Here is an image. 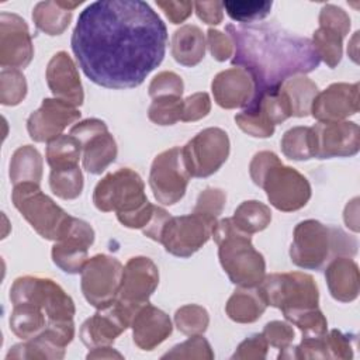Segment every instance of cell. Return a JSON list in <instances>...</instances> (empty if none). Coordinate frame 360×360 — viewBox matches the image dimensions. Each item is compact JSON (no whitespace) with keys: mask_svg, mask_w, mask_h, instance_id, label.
Returning <instances> with one entry per match:
<instances>
[{"mask_svg":"<svg viewBox=\"0 0 360 360\" xmlns=\"http://www.w3.org/2000/svg\"><path fill=\"white\" fill-rule=\"evenodd\" d=\"M70 45L93 83L134 89L162 63L167 30L146 1L100 0L79 14Z\"/></svg>","mask_w":360,"mask_h":360,"instance_id":"obj_1","label":"cell"},{"mask_svg":"<svg viewBox=\"0 0 360 360\" xmlns=\"http://www.w3.org/2000/svg\"><path fill=\"white\" fill-rule=\"evenodd\" d=\"M225 30L235 48L232 65L249 73L255 93L277 90L290 77L309 73L321 63L311 39L274 22L228 24Z\"/></svg>","mask_w":360,"mask_h":360,"instance_id":"obj_2","label":"cell"},{"mask_svg":"<svg viewBox=\"0 0 360 360\" xmlns=\"http://www.w3.org/2000/svg\"><path fill=\"white\" fill-rule=\"evenodd\" d=\"M93 202L98 211H114L117 219L131 229H143L155 210L145 194L142 177L129 167L107 173L94 187Z\"/></svg>","mask_w":360,"mask_h":360,"instance_id":"obj_3","label":"cell"},{"mask_svg":"<svg viewBox=\"0 0 360 360\" xmlns=\"http://www.w3.org/2000/svg\"><path fill=\"white\" fill-rule=\"evenodd\" d=\"M250 179L266 191L270 204L283 212L298 211L311 198V184L294 167L281 163L270 150L257 152L249 165Z\"/></svg>","mask_w":360,"mask_h":360,"instance_id":"obj_4","label":"cell"},{"mask_svg":"<svg viewBox=\"0 0 360 360\" xmlns=\"http://www.w3.org/2000/svg\"><path fill=\"white\" fill-rule=\"evenodd\" d=\"M356 253V238L338 226L325 225L316 219H305L294 228L290 257L301 269L321 270L335 257H353Z\"/></svg>","mask_w":360,"mask_h":360,"instance_id":"obj_5","label":"cell"},{"mask_svg":"<svg viewBox=\"0 0 360 360\" xmlns=\"http://www.w3.org/2000/svg\"><path fill=\"white\" fill-rule=\"evenodd\" d=\"M212 238L218 245L219 263L238 287L255 288L266 276L263 255L252 245V235L240 231L231 218L218 221Z\"/></svg>","mask_w":360,"mask_h":360,"instance_id":"obj_6","label":"cell"},{"mask_svg":"<svg viewBox=\"0 0 360 360\" xmlns=\"http://www.w3.org/2000/svg\"><path fill=\"white\" fill-rule=\"evenodd\" d=\"M11 201L32 229L48 240L56 242L62 239L75 218L48 197L37 183L27 181L15 184L11 193Z\"/></svg>","mask_w":360,"mask_h":360,"instance_id":"obj_7","label":"cell"},{"mask_svg":"<svg viewBox=\"0 0 360 360\" xmlns=\"http://www.w3.org/2000/svg\"><path fill=\"white\" fill-rule=\"evenodd\" d=\"M266 305L288 315L302 309L318 308L319 290L311 274L301 271L271 273L256 287Z\"/></svg>","mask_w":360,"mask_h":360,"instance_id":"obj_8","label":"cell"},{"mask_svg":"<svg viewBox=\"0 0 360 360\" xmlns=\"http://www.w3.org/2000/svg\"><path fill=\"white\" fill-rule=\"evenodd\" d=\"M10 300L11 304L28 301L41 307L48 316V323L73 321L76 312L70 295L48 277L22 276L15 278L10 288Z\"/></svg>","mask_w":360,"mask_h":360,"instance_id":"obj_9","label":"cell"},{"mask_svg":"<svg viewBox=\"0 0 360 360\" xmlns=\"http://www.w3.org/2000/svg\"><path fill=\"white\" fill-rule=\"evenodd\" d=\"M217 224V218L194 211L187 215L170 217L159 243L165 246L167 253L187 259L210 240Z\"/></svg>","mask_w":360,"mask_h":360,"instance_id":"obj_10","label":"cell"},{"mask_svg":"<svg viewBox=\"0 0 360 360\" xmlns=\"http://www.w3.org/2000/svg\"><path fill=\"white\" fill-rule=\"evenodd\" d=\"M231 150L228 134L217 127L200 131L183 148V160L190 177H208L226 162Z\"/></svg>","mask_w":360,"mask_h":360,"instance_id":"obj_11","label":"cell"},{"mask_svg":"<svg viewBox=\"0 0 360 360\" xmlns=\"http://www.w3.org/2000/svg\"><path fill=\"white\" fill-rule=\"evenodd\" d=\"M124 266L117 257L96 255L83 266L80 288L86 301L100 309L112 304L120 291Z\"/></svg>","mask_w":360,"mask_h":360,"instance_id":"obj_12","label":"cell"},{"mask_svg":"<svg viewBox=\"0 0 360 360\" xmlns=\"http://www.w3.org/2000/svg\"><path fill=\"white\" fill-rule=\"evenodd\" d=\"M190 174L186 169L181 148L173 146L159 153L150 166L149 186L158 202L173 205L187 190Z\"/></svg>","mask_w":360,"mask_h":360,"instance_id":"obj_13","label":"cell"},{"mask_svg":"<svg viewBox=\"0 0 360 360\" xmlns=\"http://www.w3.org/2000/svg\"><path fill=\"white\" fill-rule=\"evenodd\" d=\"M82 145L83 167L90 174H101L117 158L118 148L107 124L98 118H87L70 128Z\"/></svg>","mask_w":360,"mask_h":360,"instance_id":"obj_14","label":"cell"},{"mask_svg":"<svg viewBox=\"0 0 360 360\" xmlns=\"http://www.w3.org/2000/svg\"><path fill=\"white\" fill-rule=\"evenodd\" d=\"M136 309L115 300L108 307L97 309L80 326V340L89 347L107 346L131 326V319Z\"/></svg>","mask_w":360,"mask_h":360,"instance_id":"obj_15","label":"cell"},{"mask_svg":"<svg viewBox=\"0 0 360 360\" xmlns=\"http://www.w3.org/2000/svg\"><path fill=\"white\" fill-rule=\"evenodd\" d=\"M34 56V45L27 22L14 13L0 14V66L24 69Z\"/></svg>","mask_w":360,"mask_h":360,"instance_id":"obj_16","label":"cell"},{"mask_svg":"<svg viewBox=\"0 0 360 360\" xmlns=\"http://www.w3.org/2000/svg\"><path fill=\"white\" fill-rule=\"evenodd\" d=\"M158 266L145 256L131 257L124 266L117 300L134 309H138L141 305L149 302V298L158 288Z\"/></svg>","mask_w":360,"mask_h":360,"instance_id":"obj_17","label":"cell"},{"mask_svg":"<svg viewBox=\"0 0 360 360\" xmlns=\"http://www.w3.org/2000/svg\"><path fill=\"white\" fill-rule=\"evenodd\" d=\"M75 338V323L59 322L49 323L39 335L14 345L6 359H52L60 360L65 357V347Z\"/></svg>","mask_w":360,"mask_h":360,"instance_id":"obj_18","label":"cell"},{"mask_svg":"<svg viewBox=\"0 0 360 360\" xmlns=\"http://www.w3.org/2000/svg\"><path fill=\"white\" fill-rule=\"evenodd\" d=\"M77 107L59 98H44L38 110L27 120V131L34 142H51L63 129L80 118Z\"/></svg>","mask_w":360,"mask_h":360,"instance_id":"obj_19","label":"cell"},{"mask_svg":"<svg viewBox=\"0 0 360 360\" xmlns=\"http://www.w3.org/2000/svg\"><path fill=\"white\" fill-rule=\"evenodd\" d=\"M315 158H347L360 149V128L353 121L318 122L312 127Z\"/></svg>","mask_w":360,"mask_h":360,"instance_id":"obj_20","label":"cell"},{"mask_svg":"<svg viewBox=\"0 0 360 360\" xmlns=\"http://www.w3.org/2000/svg\"><path fill=\"white\" fill-rule=\"evenodd\" d=\"M94 242V231L89 222L73 218L68 233L55 242L51 255L53 263L68 274H77L89 260V248Z\"/></svg>","mask_w":360,"mask_h":360,"instance_id":"obj_21","label":"cell"},{"mask_svg":"<svg viewBox=\"0 0 360 360\" xmlns=\"http://www.w3.org/2000/svg\"><path fill=\"white\" fill-rule=\"evenodd\" d=\"M359 112V83H332L315 96L311 114L318 122L345 121Z\"/></svg>","mask_w":360,"mask_h":360,"instance_id":"obj_22","label":"cell"},{"mask_svg":"<svg viewBox=\"0 0 360 360\" xmlns=\"http://www.w3.org/2000/svg\"><path fill=\"white\" fill-rule=\"evenodd\" d=\"M46 83L55 98L66 101L75 107L83 104L84 93L80 76L73 59L68 52H56L46 66Z\"/></svg>","mask_w":360,"mask_h":360,"instance_id":"obj_23","label":"cell"},{"mask_svg":"<svg viewBox=\"0 0 360 360\" xmlns=\"http://www.w3.org/2000/svg\"><path fill=\"white\" fill-rule=\"evenodd\" d=\"M131 328L134 343L142 350H153L165 342L173 330L169 315L149 302L135 311L131 319Z\"/></svg>","mask_w":360,"mask_h":360,"instance_id":"obj_24","label":"cell"},{"mask_svg":"<svg viewBox=\"0 0 360 360\" xmlns=\"http://www.w3.org/2000/svg\"><path fill=\"white\" fill-rule=\"evenodd\" d=\"M215 103L226 110L245 108L255 93L252 77L242 68H229L219 72L211 83Z\"/></svg>","mask_w":360,"mask_h":360,"instance_id":"obj_25","label":"cell"},{"mask_svg":"<svg viewBox=\"0 0 360 360\" xmlns=\"http://www.w3.org/2000/svg\"><path fill=\"white\" fill-rule=\"evenodd\" d=\"M325 280L330 295L340 302H352L360 290V274L357 263L349 256L330 260L325 269Z\"/></svg>","mask_w":360,"mask_h":360,"instance_id":"obj_26","label":"cell"},{"mask_svg":"<svg viewBox=\"0 0 360 360\" xmlns=\"http://www.w3.org/2000/svg\"><path fill=\"white\" fill-rule=\"evenodd\" d=\"M205 55V37L193 24H186L176 30L172 37V56L183 66L198 65Z\"/></svg>","mask_w":360,"mask_h":360,"instance_id":"obj_27","label":"cell"},{"mask_svg":"<svg viewBox=\"0 0 360 360\" xmlns=\"http://www.w3.org/2000/svg\"><path fill=\"white\" fill-rule=\"evenodd\" d=\"M291 117H307L311 105L318 94V86L304 75L290 77L278 87Z\"/></svg>","mask_w":360,"mask_h":360,"instance_id":"obj_28","label":"cell"},{"mask_svg":"<svg viewBox=\"0 0 360 360\" xmlns=\"http://www.w3.org/2000/svg\"><path fill=\"white\" fill-rule=\"evenodd\" d=\"M266 304L255 288L239 287L228 298L225 312L229 319L238 323L256 322L266 311Z\"/></svg>","mask_w":360,"mask_h":360,"instance_id":"obj_29","label":"cell"},{"mask_svg":"<svg viewBox=\"0 0 360 360\" xmlns=\"http://www.w3.org/2000/svg\"><path fill=\"white\" fill-rule=\"evenodd\" d=\"M48 325L44 309L32 302L21 301L13 304L10 315V330L20 339L28 340L39 335Z\"/></svg>","mask_w":360,"mask_h":360,"instance_id":"obj_30","label":"cell"},{"mask_svg":"<svg viewBox=\"0 0 360 360\" xmlns=\"http://www.w3.org/2000/svg\"><path fill=\"white\" fill-rule=\"evenodd\" d=\"M10 180L11 183H37L42 180V156L32 145H24L14 150L10 159Z\"/></svg>","mask_w":360,"mask_h":360,"instance_id":"obj_31","label":"cell"},{"mask_svg":"<svg viewBox=\"0 0 360 360\" xmlns=\"http://www.w3.org/2000/svg\"><path fill=\"white\" fill-rule=\"evenodd\" d=\"M32 21L35 27L46 35H60L72 21V11L56 1H39L32 10Z\"/></svg>","mask_w":360,"mask_h":360,"instance_id":"obj_32","label":"cell"},{"mask_svg":"<svg viewBox=\"0 0 360 360\" xmlns=\"http://www.w3.org/2000/svg\"><path fill=\"white\" fill-rule=\"evenodd\" d=\"M235 122L243 132L255 138H269L274 134L276 128L260 100L255 97H252L250 103L235 115Z\"/></svg>","mask_w":360,"mask_h":360,"instance_id":"obj_33","label":"cell"},{"mask_svg":"<svg viewBox=\"0 0 360 360\" xmlns=\"http://www.w3.org/2000/svg\"><path fill=\"white\" fill-rule=\"evenodd\" d=\"M46 163L51 170L79 166L82 158V145L73 135H60L46 145Z\"/></svg>","mask_w":360,"mask_h":360,"instance_id":"obj_34","label":"cell"},{"mask_svg":"<svg viewBox=\"0 0 360 360\" xmlns=\"http://www.w3.org/2000/svg\"><path fill=\"white\" fill-rule=\"evenodd\" d=\"M231 219L240 231L253 235L269 226L271 221V211L262 201L248 200L235 210Z\"/></svg>","mask_w":360,"mask_h":360,"instance_id":"obj_35","label":"cell"},{"mask_svg":"<svg viewBox=\"0 0 360 360\" xmlns=\"http://www.w3.org/2000/svg\"><path fill=\"white\" fill-rule=\"evenodd\" d=\"M281 152L291 160H309L315 158V139L312 127H292L281 138Z\"/></svg>","mask_w":360,"mask_h":360,"instance_id":"obj_36","label":"cell"},{"mask_svg":"<svg viewBox=\"0 0 360 360\" xmlns=\"http://www.w3.org/2000/svg\"><path fill=\"white\" fill-rule=\"evenodd\" d=\"M343 38L345 37L338 31L325 27H319L312 35L311 42L319 60H323L332 69L336 68L342 60Z\"/></svg>","mask_w":360,"mask_h":360,"instance_id":"obj_37","label":"cell"},{"mask_svg":"<svg viewBox=\"0 0 360 360\" xmlns=\"http://www.w3.org/2000/svg\"><path fill=\"white\" fill-rule=\"evenodd\" d=\"M51 191L62 200H75L83 190V173L79 166L55 169L49 173Z\"/></svg>","mask_w":360,"mask_h":360,"instance_id":"obj_38","label":"cell"},{"mask_svg":"<svg viewBox=\"0 0 360 360\" xmlns=\"http://www.w3.org/2000/svg\"><path fill=\"white\" fill-rule=\"evenodd\" d=\"M226 14L238 22H255L270 14L273 1L269 0H228L222 1Z\"/></svg>","mask_w":360,"mask_h":360,"instance_id":"obj_39","label":"cell"},{"mask_svg":"<svg viewBox=\"0 0 360 360\" xmlns=\"http://www.w3.org/2000/svg\"><path fill=\"white\" fill-rule=\"evenodd\" d=\"M183 98L179 96H163L152 98L148 108V117L158 125H173L181 121Z\"/></svg>","mask_w":360,"mask_h":360,"instance_id":"obj_40","label":"cell"},{"mask_svg":"<svg viewBox=\"0 0 360 360\" xmlns=\"http://www.w3.org/2000/svg\"><path fill=\"white\" fill-rule=\"evenodd\" d=\"M174 323L177 329L184 335H201L208 328L210 315L201 305L187 304L176 311Z\"/></svg>","mask_w":360,"mask_h":360,"instance_id":"obj_41","label":"cell"},{"mask_svg":"<svg viewBox=\"0 0 360 360\" xmlns=\"http://www.w3.org/2000/svg\"><path fill=\"white\" fill-rule=\"evenodd\" d=\"M27 96V82L18 69H1L0 72V103L17 105Z\"/></svg>","mask_w":360,"mask_h":360,"instance_id":"obj_42","label":"cell"},{"mask_svg":"<svg viewBox=\"0 0 360 360\" xmlns=\"http://www.w3.org/2000/svg\"><path fill=\"white\" fill-rule=\"evenodd\" d=\"M288 322L298 326L302 338L321 336L328 330V321L319 308L302 309L284 316Z\"/></svg>","mask_w":360,"mask_h":360,"instance_id":"obj_43","label":"cell"},{"mask_svg":"<svg viewBox=\"0 0 360 360\" xmlns=\"http://www.w3.org/2000/svg\"><path fill=\"white\" fill-rule=\"evenodd\" d=\"M162 359H214V352L210 342L202 335H191L186 342L176 345Z\"/></svg>","mask_w":360,"mask_h":360,"instance_id":"obj_44","label":"cell"},{"mask_svg":"<svg viewBox=\"0 0 360 360\" xmlns=\"http://www.w3.org/2000/svg\"><path fill=\"white\" fill-rule=\"evenodd\" d=\"M183 90H184V84H183L181 77L177 73L169 72V70L158 73L152 79V82L148 87V93L152 98L163 97V96H179V97H181Z\"/></svg>","mask_w":360,"mask_h":360,"instance_id":"obj_45","label":"cell"},{"mask_svg":"<svg viewBox=\"0 0 360 360\" xmlns=\"http://www.w3.org/2000/svg\"><path fill=\"white\" fill-rule=\"evenodd\" d=\"M353 342L354 336L343 333L338 329L326 330L325 345L328 352V359H342L349 360L353 357Z\"/></svg>","mask_w":360,"mask_h":360,"instance_id":"obj_46","label":"cell"},{"mask_svg":"<svg viewBox=\"0 0 360 360\" xmlns=\"http://www.w3.org/2000/svg\"><path fill=\"white\" fill-rule=\"evenodd\" d=\"M225 202H226V194L224 190L208 187L198 194L195 207L193 211L218 218L222 214Z\"/></svg>","mask_w":360,"mask_h":360,"instance_id":"obj_47","label":"cell"},{"mask_svg":"<svg viewBox=\"0 0 360 360\" xmlns=\"http://www.w3.org/2000/svg\"><path fill=\"white\" fill-rule=\"evenodd\" d=\"M318 20H319V27H325V28L338 31L343 37H346L349 34L350 17L347 15V13L343 8H340L335 4H325L321 8Z\"/></svg>","mask_w":360,"mask_h":360,"instance_id":"obj_48","label":"cell"},{"mask_svg":"<svg viewBox=\"0 0 360 360\" xmlns=\"http://www.w3.org/2000/svg\"><path fill=\"white\" fill-rule=\"evenodd\" d=\"M211 111V98L208 93L198 91L184 98L183 101V122H194L208 115Z\"/></svg>","mask_w":360,"mask_h":360,"instance_id":"obj_49","label":"cell"},{"mask_svg":"<svg viewBox=\"0 0 360 360\" xmlns=\"http://www.w3.org/2000/svg\"><path fill=\"white\" fill-rule=\"evenodd\" d=\"M262 333L270 346L280 350L288 347L295 338L292 326L283 321H271L266 323Z\"/></svg>","mask_w":360,"mask_h":360,"instance_id":"obj_50","label":"cell"},{"mask_svg":"<svg viewBox=\"0 0 360 360\" xmlns=\"http://www.w3.org/2000/svg\"><path fill=\"white\" fill-rule=\"evenodd\" d=\"M269 343L263 333H255L246 338L243 342L239 343L235 353L232 354V359L238 360H246V359H259L263 360L267 356Z\"/></svg>","mask_w":360,"mask_h":360,"instance_id":"obj_51","label":"cell"},{"mask_svg":"<svg viewBox=\"0 0 360 360\" xmlns=\"http://www.w3.org/2000/svg\"><path fill=\"white\" fill-rule=\"evenodd\" d=\"M207 45L210 53L218 62H224L233 55V42L231 37L219 30L210 28L207 31Z\"/></svg>","mask_w":360,"mask_h":360,"instance_id":"obj_52","label":"cell"},{"mask_svg":"<svg viewBox=\"0 0 360 360\" xmlns=\"http://www.w3.org/2000/svg\"><path fill=\"white\" fill-rule=\"evenodd\" d=\"M158 7L162 8L165 15L169 18L172 24H180L184 20H187L193 13V1H156Z\"/></svg>","mask_w":360,"mask_h":360,"instance_id":"obj_53","label":"cell"},{"mask_svg":"<svg viewBox=\"0 0 360 360\" xmlns=\"http://www.w3.org/2000/svg\"><path fill=\"white\" fill-rule=\"evenodd\" d=\"M194 10L200 20L208 25H218L224 17L222 1H194Z\"/></svg>","mask_w":360,"mask_h":360,"instance_id":"obj_54","label":"cell"},{"mask_svg":"<svg viewBox=\"0 0 360 360\" xmlns=\"http://www.w3.org/2000/svg\"><path fill=\"white\" fill-rule=\"evenodd\" d=\"M172 215L162 207H158L155 205V210H153V215L149 221V224L142 229V232L150 238L152 240L155 242H160V236H162V232H163V228L166 225V222L169 221Z\"/></svg>","mask_w":360,"mask_h":360,"instance_id":"obj_55","label":"cell"},{"mask_svg":"<svg viewBox=\"0 0 360 360\" xmlns=\"http://www.w3.org/2000/svg\"><path fill=\"white\" fill-rule=\"evenodd\" d=\"M87 359H122L124 356L121 353H118L117 350H114L112 347H110V345L107 346H98V347H93L87 356Z\"/></svg>","mask_w":360,"mask_h":360,"instance_id":"obj_56","label":"cell"}]
</instances>
